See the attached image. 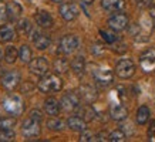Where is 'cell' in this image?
Wrapping results in <instances>:
<instances>
[{"instance_id": "cell-9", "label": "cell", "mask_w": 155, "mask_h": 142, "mask_svg": "<svg viewBox=\"0 0 155 142\" xmlns=\"http://www.w3.org/2000/svg\"><path fill=\"white\" fill-rule=\"evenodd\" d=\"M58 13L66 21H73L80 14V9H78V6L75 3H61Z\"/></svg>"}, {"instance_id": "cell-33", "label": "cell", "mask_w": 155, "mask_h": 142, "mask_svg": "<svg viewBox=\"0 0 155 142\" xmlns=\"http://www.w3.org/2000/svg\"><path fill=\"white\" fill-rule=\"evenodd\" d=\"M17 28H19L20 33H30L31 31V24L27 19H21L17 23Z\"/></svg>"}, {"instance_id": "cell-38", "label": "cell", "mask_w": 155, "mask_h": 142, "mask_svg": "<svg viewBox=\"0 0 155 142\" xmlns=\"http://www.w3.org/2000/svg\"><path fill=\"white\" fill-rule=\"evenodd\" d=\"M108 135L110 134H107V132H100L94 137V141H108Z\"/></svg>"}, {"instance_id": "cell-27", "label": "cell", "mask_w": 155, "mask_h": 142, "mask_svg": "<svg viewBox=\"0 0 155 142\" xmlns=\"http://www.w3.org/2000/svg\"><path fill=\"white\" fill-rule=\"evenodd\" d=\"M19 58V50L14 47V46H9L5 50V61L7 64H13L16 60Z\"/></svg>"}, {"instance_id": "cell-31", "label": "cell", "mask_w": 155, "mask_h": 142, "mask_svg": "<svg viewBox=\"0 0 155 142\" xmlns=\"http://www.w3.org/2000/svg\"><path fill=\"white\" fill-rule=\"evenodd\" d=\"M125 134H124V131L122 129H114L113 132H110V135H108V141L111 142H122L125 141Z\"/></svg>"}, {"instance_id": "cell-6", "label": "cell", "mask_w": 155, "mask_h": 142, "mask_svg": "<svg viewBox=\"0 0 155 142\" xmlns=\"http://www.w3.org/2000/svg\"><path fill=\"white\" fill-rule=\"evenodd\" d=\"M21 132L26 138L31 139V138H37L41 132V128H40V121L28 117L26 121L23 122V127H21Z\"/></svg>"}, {"instance_id": "cell-8", "label": "cell", "mask_w": 155, "mask_h": 142, "mask_svg": "<svg viewBox=\"0 0 155 142\" xmlns=\"http://www.w3.org/2000/svg\"><path fill=\"white\" fill-rule=\"evenodd\" d=\"M78 38L74 34H66L60 40V51L64 54H71L78 48Z\"/></svg>"}, {"instance_id": "cell-32", "label": "cell", "mask_w": 155, "mask_h": 142, "mask_svg": "<svg viewBox=\"0 0 155 142\" xmlns=\"http://www.w3.org/2000/svg\"><path fill=\"white\" fill-rule=\"evenodd\" d=\"M16 134L13 129H0V142H12Z\"/></svg>"}, {"instance_id": "cell-44", "label": "cell", "mask_w": 155, "mask_h": 142, "mask_svg": "<svg viewBox=\"0 0 155 142\" xmlns=\"http://www.w3.org/2000/svg\"><path fill=\"white\" fill-rule=\"evenodd\" d=\"M0 60H2V51H0Z\"/></svg>"}, {"instance_id": "cell-1", "label": "cell", "mask_w": 155, "mask_h": 142, "mask_svg": "<svg viewBox=\"0 0 155 142\" xmlns=\"http://www.w3.org/2000/svg\"><path fill=\"white\" fill-rule=\"evenodd\" d=\"M37 88L44 94H48V92H57L63 88V80L57 74H44V76L40 78L37 84Z\"/></svg>"}, {"instance_id": "cell-20", "label": "cell", "mask_w": 155, "mask_h": 142, "mask_svg": "<svg viewBox=\"0 0 155 142\" xmlns=\"http://www.w3.org/2000/svg\"><path fill=\"white\" fill-rule=\"evenodd\" d=\"M60 108H61L60 102H58L54 97H50V98H47L46 101H44V111H46L48 115H51V117L58 115Z\"/></svg>"}, {"instance_id": "cell-15", "label": "cell", "mask_w": 155, "mask_h": 142, "mask_svg": "<svg viewBox=\"0 0 155 142\" xmlns=\"http://www.w3.org/2000/svg\"><path fill=\"white\" fill-rule=\"evenodd\" d=\"M80 97L81 99L84 101L85 104H93L95 99H97V97H98V94H97V91L91 87V85H83L80 88Z\"/></svg>"}, {"instance_id": "cell-43", "label": "cell", "mask_w": 155, "mask_h": 142, "mask_svg": "<svg viewBox=\"0 0 155 142\" xmlns=\"http://www.w3.org/2000/svg\"><path fill=\"white\" fill-rule=\"evenodd\" d=\"M51 2H54V3H61L63 0H51Z\"/></svg>"}, {"instance_id": "cell-25", "label": "cell", "mask_w": 155, "mask_h": 142, "mask_svg": "<svg viewBox=\"0 0 155 142\" xmlns=\"http://www.w3.org/2000/svg\"><path fill=\"white\" fill-rule=\"evenodd\" d=\"M80 109V117L84 121H87V122H90V121H93V119L95 118V115H97V112H95V109L91 107L90 104L84 105V107H81Z\"/></svg>"}, {"instance_id": "cell-10", "label": "cell", "mask_w": 155, "mask_h": 142, "mask_svg": "<svg viewBox=\"0 0 155 142\" xmlns=\"http://www.w3.org/2000/svg\"><path fill=\"white\" fill-rule=\"evenodd\" d=\"M93 77L97 84H100L101 87H107L113 82V78H114V74L111 70L108 68H95L94 73H93Z\"/></svg>"}, {"instance_id": "cell-42", "label": "cell", "mask_w": 155, "mask_h": 142, "mask_svg": "<svg viewBox=\"0 0 155 142\" xmlns=\"http://www.w3.org/2000/svg\"><path fill=\"white\" fill-rule=\"evenodd\" d=\"M150 141L151 142H155V135H151V137H150Z\"/></svg>"}, {"instance_id": "cell-30", "label": "cell", "mask_w": 155, "mask_h": 142, "mask_svg": "<svg viewBox=\"0 0 155 142\" xmlns=\"http://www.w3.org/2000/svg\"><path fill=\"white\" fill-rule=\"evenodd\" d=\"M47 128L48 129H51V131H63V128H64V122L58 118H50L47 121Z\"/></svg>"}, {"instance_id": "cell-39", "label": "cell", "mask_w": 155, "mask_h": 142, "mask_svg": "<svg viewBox=\"0 0 155 142\" xmlns=\"http://www.w3.org/2000/svg\"><path fill=\"white\" fill-rule=\"evenodd\" d=\"M30 117H31V118H34V119H37V121H41V112H40V111H38V109H33V111H31V112H30Z\"/></svg>"}, {"instance_id": "cell-26", "label": "cell", "mask_w": 155, "mask_h": 142, "mask_svg": "<svg viewBox=\"0 0 155 142\" xmlns=\"http://www.w3.org/2000/svg\"><path fill=\"white\" fill-rule=\"evenodd\" d=\"M31 57H33V51H31V48L28 47V46H26V44H23V46L20 47V50H19L20 61L24 63V64H30Z\"/></svg>"}, {"instance_id": "cell-29", "label": "cell", "mask_w": 155, "mask_h": 142, "mask_svg": "<svg viewBox=\"0 0 155 142\" xmlns=\"http://www.w3.org/2000/svg\"><path fill=\"white\" fill-rule=\"evenodd\" d=\"M16 127V117H2L0 118V129H13Z\"/></svg>"}, {"instance_id": "cell-35", "label": "cell", "mask_w": 155, "mask_h": 142, "mask_svg": "<svg viewBox=\"0 0 155 142\" xmlns=\"http://www.w3.org/2000/svg\"><path fill=\"white\" fill-rule=\"evenodd\" d=\"M91 53L94 54V56H100V54H103L104 53V46L101 43H94L93 44V47H91Z\"/></svg>"}, {"instance_id": "cell-45", "label": "cell", "mask_w": 155, "mask_h": 142, "mask_svg": "<svg viewBox=\"0 0 155 142\" xmlns=\"http://www.w3.org/2000/svg\"><path fill=\"white\" fill-rule=\"evenodd\" d=\"M0 2H3V0H0Z\"/></svg>"}, {"instance_id": "cell-7", "label": "cell", "mask_w": 155, "mask_h": 142, "mask_svg": "<svg viewBox=\"0 0 155 142\" xmlns=\"http://www.w3.org/2000/svg\"><path fill=\"white\" fill-rule=\"evenodd\" d=\"M130 19L125 13H115L108 19V27L115 30V31H122L128 27Z\"/></svg>"}, {"instance_id": "cell-34", "label": "cell", "mask_w": 155, "mask_h": 142, "mask_svg": "<svg viewBox=\"0 0 155 142\" xmlns=\"http://www.w3.org/2000/svg\"><path fill=\"white\" fill-rule=\"evenodd\" d=\"M94 134L91 132V131H87V129H84V131H81V135H80V141L81 142H87V141H94Z\"/></svg>"}, {"instance_id": "cell-41", "label": "cell", "mask_w": 155, "mask_h": 142, "mask_svg": "<svg viewBox=\"0 0 155 142\" xmlns=\"http://www.w3.org/2000/svg\"><path fill=\"white\" fill-rule=\"evenodd\" d=\"M150 16L152 20H155V5L152 7H150Z\"/></svg>"}, {"instance_id": "cell-17", "label": "cell", "mask_w": 155, "mask_h": 142, "mask_svg": "<svg viewBox=\"0 0 155 142\" xmlns=\"http://www.w3.org/2000/svg\"><path fill=\"white\" fill-rule=\"evenodd\" d=\"M124 6H125L124 0H101V7L108 13L120 11L124 9Z\"/></svg>"}, {"instance_id": "cell-2", "label": "cell", "mask_w": 155, "mask_h": 142, "mask_svg": "<svg viewBox=\"0 0 155 142\" xmlns=\"http://www.w3.org/2000/svg\"><path fill=\"white\" fill-rule=\"evenodd\" d=\"M3 108L6 112H9L10 115L19 117L24 112V101L23 98L17 94H12L3 101Z\"/></svg>"}, {"instance_id": "cell-5", "label": "cell", "mask_w": 155, "mask_h": 142, "mask_svg": "<svg viewBox=\"0 0 155 142\" xmlns=\"http://www.w3.org/2000/svg\"><path fill=\"white\" fill-rule=\"evenodd\" d=\"M20 81H21V76L17 70H9L3 73V76H2V85L7 91L16 90L19 87Z\"/></svg>"}, {"instance_id": "cell-21", "label": "cell", "mask_w": 155, "mask_h": 142, "mask_svg": "<svg viewBox=\"0 0 155 142\" xmlns=\"http://www.w3.org/2000/svg\"><path fill=\"white\" fill-rule=\"evenodd\" d=\"M33 43H34V46H36L37 50H46V48H48L51 40H50V37H48L47 34L36 33L33 37Z\"/></svg>"}, {"instance_id": "cell-18", "label": "cell", "mask_w": 155, "mask_h": 142, "mask_svg": "<svg viewBox=\"0 0 155 142\" xmlns=\"http://www.w3.org/2000/svg\"><path fill=\"white\" fill-rule=\"evenodd\" d=\"M67 127L70 128L71 131H75V132H81V131H84L87 129V121L81 118V117H70V118L67 119Z\"/></svg>"}, {"instance_id": "cell-4", "label": "cell", "mask_w": 155, "mask_h": 142, "mask_svg": "<svg viewBox=\"0 0 155 142\" xmlns=\"http://www.w3.org/2000/svg\"><path fill=\"white\" fill-rule=\"evenodd\" d=\"M115 74L122 80L131 78L135 74V64L132 63L130 58H121L120 61L115 64Z\"/></svg>"}, {"instance_id": "cell-19", "label": "cell", "mask_w": 155, "mask_h": 142, "mask_svg": "<svg viewBox=\"0 0 155 142\" xmlns=\"http://www.w3.org/2000/svg\"><path fill=\"white\" fill-rule=\"evenodd\" d=\"M16 37V28L12 24H3L0 27V43H9Z\"/></svg>"}, {"instance_id": "cell-37", "label": "cell", "mask_w": 155, "mask_h": 142, "mask_svg": "<svg viewBox=\"0 0 155 142\" xmlns=\"http://www.w3.org/2000/svg\"><path fill=\"white\" fill-rule=\"evenodd\" d=\"M7 19V10H6V5H3L2 2H0V23L2 21H5Z\"/></svg>"}, {"instance_id": "cell-11", "label": "cell", "mask_w": 155, "mask_h": 142, "mask_svg": "<svg viewBox=\"0 0 155 142\" xmlns=\"http://www.w3.org/2000/svg\"><path fill=\"white\" fill-rule=\"evenodd\" d=\"M30 71L36 76L43 77L48 73V61L44 57H36L34 60L30 61Z\"/></svg>"}, {"instance_id": "cell-14", "label": "cell", "mask_w": 155, "mask_h": 142, "mask_svg": "<svg viewBox=\"0 0 155 142\" xmlns=\"http://www.w3.org/2000/svg\"><path fill=\"white\" fill-rule=\"evenodd\" d=\"M34 19H36L37 26H40V27H43V28H48L53 26L51 14L48 13V11H46V10H38V11H36Z\"/></svg>"}, {"instance_id": "cell-22", "label": "cell", "mask_w": 155, "mask_h": 142, "mask_svg": "<svg viewBox=\"0 0 155 142\" xmlns=\"http://www.w3.org/2000/svg\"><path fill=\"white\" fill-rule=\"evenodd\" d=\"M150 115H151V111L147 105H141L140 108L137 109L135 112V121L138 125H145L150 119Z\"/></svg>"}, {"instance_id": "cell-13", "label": "cell", "mask_w": 155, "mask_h": 142, "mask_svg": "<svg viewBox=\"0 0 155 142\" xmlns=\"http://www.w3.org/2000/svg\"><path fill=\"white\" fill-rule=\"evenodd\" d=\"M6 10H7V19H9L10 21H17V20H20L21 13H23V9H21L20 3H17V2H9V3L6 5Z\"/></svg>"}, {"instance_id": "cell-36", "label": "cell", "mask_w": 155, "mask_h": 142, "mask_svg": "<svg viewBox=\"0 0 155 142\" xmlns=\"http://www.w3.org/2000/svg\"><path fill=\"white\" fill-rule=\"evenodd\" d=\"M155 5V0H138V7L147 9V7H152Z\"/></svg>"}, {"instance_id": "cell-3", "label": "cell", "mask_w": 155, "mask_h": 142, "mask_svg": "<svg viewBox=\"0 0 155 142\" xmlns=\"http://www.w3.org/2000/svg\"><path fill=\"white\" fill-rule=\"evenodd\" d=\"M60 105H61V108L64 109V111H67V112H73L75 109H78L81 105L80 94L75 92V91H68V92H66V94L61 97Z\"/></svg>"}, {"instance_id": "cell-23", "label": "cell", "mask_w": 155, "mask_h": 142, "mask_svg": "<svg viewBox=\"0 0 155 142\" xmlns=\"http://www.w3.org/2000/svg\"><path fill=\"white\" fill-rule=\"evenodd\" d=\"M53 67H54V71H56L57 74H64V73H67V71L70 70L71 64L64 57H57L54 64H53Z\"/></svg>"}, {"instance_id": "cell-24", "label": "cell", "mask_w": 155, "mask_h": 142, "mask_svg": "<svg viewBox=\"0 0 155 142\" xmlns=\"http://www.w3.org/2000/svg\"><path fill=\"white\" fill-rule=\"evenodd\" d=\"M71 70L74 71V74H77V76H81L83 73H84L85 70V60L83 56H77L71 61Z\"/></svg>"}, {"instance_id": "cell-28", "label": "cell", "mask_w": 155, "mask_h": 142, "mask_svg": "<svg viewBox=\"0 0 155 142\" xmlns=\"http://www.w3.org/2000/svg\"><path fill=\"white\" fill-rule=\"evenodd\" d=\"M100 34L101 37L104 38V41L108 43V44H114V43L118 41V36L115 33V30H100Z\"/></svg>"}, {"instance_id": "cell-16", "label": "cell", "mask_w": 155, "mask_h": 142, "mask_svg": "<svg viewBox=\"0 0 155 142\" xmlns=\"http://www.w3.org/2000/svg\"><path fill=\"white\" fill-rule=\"evenodd\" d=\"M110 115L114 121H124L128 117V109L122 104H113L110 108Z\"/></svg>"}, {"instance_id": "cell-40", "label": "cell", "mask_w": 155, "mask_h": 142, "mask_svg": "<svg viewBox=\"0 0 155 142\" xmlns=\"http://www.w3.org/2000/svg\"><path fill=\"white\" fill-rule=\"evenodd\" d=\"M151 135H155V121H152L148 127V137H151Z\"/></svg>"}, {"instance_id": "cell-12", "label": "cell", "mask_w": 155, "mask_h": 142, "mask_svg": "<svg viewBox=\"0 0 155 142\" xmlns=\"http://www.w3.org/2000/svg\"><path fill=\"white\" fill-rule=\"evenodd\" d=\"M141 67L145 71H150L155 66V48H148L140 56Z\"/></svg>"}]
</instances>
